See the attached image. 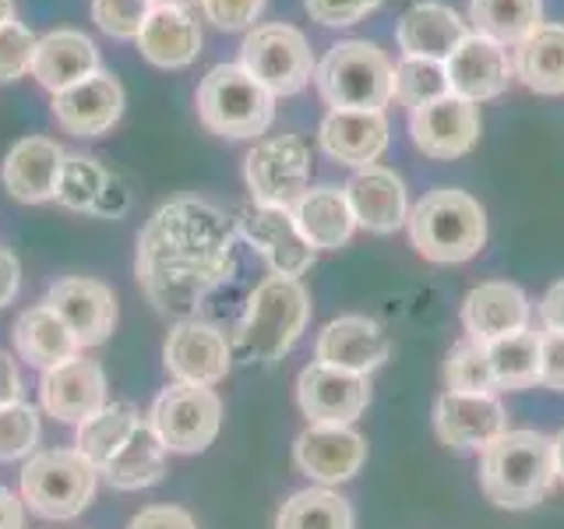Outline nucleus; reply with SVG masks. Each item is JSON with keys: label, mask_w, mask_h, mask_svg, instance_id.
Instances as JSON below:
<instances>
[{"label": "nucleus", "mask_w": 564, "mask_h": 529, "mask_svg": "<svg viewBox=\"0 0 564 529\" xmlns=\"http://www.w3.org/2000/svg\"><path fill=\"white\" fill-rule=\"evenodd\" d=\"M240 226L219 205L173 198L138 234L134 276L149 304L166 317H191L202 300L234 276Z\"/></svg>", "instance_id": "nucleus-1"}, {"label": "nucleus", "mask_w": 564, "mask_h": 529, "mask_svg": "<svg viewBox=\"0 0 564 529\" xmlns=\"http://www.w3.org/2000/svg\"><path fill=\"white\" fill-rule=\"evenodd\" d=\"M554 484V438L540 431H505L480 452V490L498 508H533Z\"/></svg>", "instance_id": "nucleus-2"}, {"label": "nucleus", "mask_w": 564, "mask_h": 529, "mask_svg": "<svg viewBox=\"0 0 564 529\" xmlns=\"http://www.w3.org/2000/svg\"><path fill=\"white\" fill-rule=\"evenodd\" d=\"M410 240L420 258L434 264H463L487 244V212L466 191L441 187L423 194L410 208Z\"/></svg>", "instance_id": "nucleus-3"}, {"label": "nucleus", "mask_w": 564, "mask_h": 529, "mask_svg": "<svg viewBox=\"0 0 564 529\" xmlns=\"http://www.w3.org/2000/svg\"><path fill=\"white\" fill-rule=\"evenodd\" d=\"M311 322V293L300 279L269 276L247 296L237 322V346L251 360L272 367L296 346Z\"/></svg>", "instance_id": "nucleus-4"}, {"label": "nucleus", "mask_w": 564, "mask_h": 529, "mask_svg": "<svg viewBox=\"0 0 564 529\" xmlns=\"http://www.w3.org/2000/svg\"><path fill=\"white\" fill-rule=\"evenodd\" d=\"M194 106H198V120L205 128L229 141H258L275 120V96L240 64L212 67L198 85Z\"/></svg>", "instance_id": "nucleus-5"}, {"label": "nucleus", "mask_w": 564, "mask_h": 529, "mask_svg": "<svg viewBox=\"0 0 564 529\" xmlns=\"http://www.w3.org/2000/svg\"><path fill=\"white\" fill-rule=\"evenodd\" d=\"M99 469L78 449L32 452L22 466V501L32 516L50 522H70L93 505Z\"/></svg>", "instance_id": "nucleus-6"}, {"label": "nucleus", "mask_w": 564, "mask_h": 529, "mask_svg": "<svg viewBox=\"0 0 564 529\" xmlns=\"http://www.w3.org/2000/svg\"><path fill=\"white\" fill-rule=\"evenodd\" d=\"M392 75L384 53L367 40H343L328 46L314 71V85L332 110H375L392 102Z\"/></svg>", "instance_id": "nucleus-7"}, {"label": "nucleus", "mask_w": 564, "mask_h": 529, "mask_svg": "<svg viewBox=\"0 0 564 529\" xmlns=\"http://www.w3.org/2000/svg\"><path fill=\"white\" fill-rule=\"evenodd\" d=\"M149 428L173 455H198L223 428V399L208 385H181L173 381L155 396L149 410Z\"/></svg>", "instance_id": "nucleus-8"}, {"label": "nucleus", "mask_w": 564, "mask_h": 529, "mask_svg": "<svg viewBox=\"0 0 564 529\" xmlns=\"http://www.w3.org/2000/svg\"><path fill=\"white\" fill-rule=\"evenodd\" d=\"M240 67L269 88L275 99L304 93L317 71L307 35L293 25H282V22L254 25L243 35Z\"/></svg>", "instance_id": "nucleus-9"}, {"label": "nucleus", "mask_w": 564, "mask_h": 529, "mask_svg": "<svg viewBox=\"0 0 564 529\" xmlns=\"http://www.w3.org/2000/svg\"><path fill=\"white\" fill-rule=\"evenodd\" d=\"M243 181L254 205L293 208L311 187V149L296 134H264L243 159Z\"/></svg>", "instance_id": "nucleus-10"}, {"label": "nucleus", "mask_w": 564, "mask_h": 529, "mask_svg": "<svg viewBox=\"0 0 564 529\" xmlns=\"http://www.w3.org/2000/svg\"><path fill=\"white\" fill-rule=\"evenodd\" d=\"M163 367L181 385L216 388L229 375V367H234V349H229L223 328L202 322V317H181L166 332Z\"/></svg>", "instance_id": "nucleus-11"}, {"label": "nucleus", "mask_w": 564, "mask_h": 529, "mask_svg": "<svg viewBox=\"0 0 564 529\" xmlns=\"http://www.w3.org/2000/svg\"><path fill=\"white\" fill-rule=\"evenodd\" d=\"M296 406L311 423H343L364 417L370 406V381L352 370L328 364H307L296 378Z\"/></svg>", "instance_id": "nucleus-12"}, {"label": "nucleus", "mask_w": 564, "mask_h": 529, "mask_svg": "<svg viewBox=\"0 0 564 529\" xmlns=\"http://www.w3.org/2000/svg\"><path fill=\"white\" fill-rule=\"evenodd\" d=\"M293 463L314 484L335 487L364 469L367 441L343 423H307V431L293 441Z\"/></svg>", "instance_id": "nucleus-13"}, {"label": "nucleus", "mask_w": 564, "mask_h": 529, "mask_svg": "<svg viewBox=\"0 0 564 529\" xmlns=\"http://www.w3.org/2000/svg\"><path fill=\"white\" fill-rule=\"evenodd\" d=\"M46 304L78 335L82 349L102 346L117 328V293L102 279L67 276L46 290Z\"/></svg>", "instance_id": "nucleus-14"}, {"label": "nucleus", "mask_w": 564, "mask_h": 529, "mask_svg": "<svg viewBox=\"0 0 564 529\" xmlns=\"http://www.w3.org/2000/svg\"><path fill=\"white\" fill-rule=\"evenodd\" d=\"M57 128L75 138H99L123 117V85L110 71H96L85 82L64 88L50 102Z\"/></svg>", "instance_id": "nucleus-15"}, {"label": "nucleus", "mask_w": 564, "mask_h": 529, "mask_svg": "<svg viewBox=\"0 0 564 529\" xmlns=\"http://www.w3.org/2000/svg\"><path fill=\"white\" fill-rule=\"evenodd\" d=\"M410 134L427 159H458L480 141V110L448 93L410 114Z\"/></svg>", "instance_id": "nucleus-16"}, {"label": "nucleus", "mask_w": 564, "mask_h": 529, "mask_svg": "<svg viewBox=\"0 0 564 529\" xmlns=\"http://www.w3.org/2000/svg\"><path fill=\"white\" fill-rule=\"evenodd\" d=\"M240 234L264 261H269L272 276L300 279L314 264V247L296 229L290 208L251 205L240 219Z\"/></svg>", "instance_id": "nucleus-17"}, {"label": "nucleus", "mask_w": 564, "mask_h": 529, "mask_svg": "<svg viewBox=\"0 0 564 529\" xmlns=\"http://www.w3.org/2000/svg\"><path fill=\"white\" fill-rule=\"evenodd\" d=\"M434 431L448 449H487L508 431L505 406L494 392H445L434 402Z\"/></svg>", "instance_id": "nucleus-18"}, {"label": "nucleus", "mask_w": 564, "mask_h": 529, "mask_svg": "<svg viewBox=\"0 0 564 529\" xmlns=\"http://www.w3.org/2000/svg\"><path fill=\"white\" fill-rule=\"evenodd\" d=\"M53 202L70 212L96 216V219H120L131 205V191L113 170H106L99 159L67 152Z\"/></svg>", "instance_id": "nucleus-19"}, {"label": "nucleus", "mask_w": 564, "mask_h": 529, "mask_svg": "<svg viewBox=\"0 0 564 529\" xmlns=\"http://www.w3.org/2000/svg\"><path fill=\"white\" fill-rule=\"evenodd\" d=\"M445 71H448V93L476 106L487 99H498L508 88L511 75H516L508 50L476 32H469L466 40L458 43V50L445 61Z\"/></svg>", "instance_id": "nucleus-20"}, {"label": "nucleus", "mask_w": 564, "mask_h": 529, "mask_svg": "<svg viewBox=\"0 0 564 529\" xmlns=\"http://www.w3.org/2000/svg\"><path fill=\"white\" fill-rule=\"evenodd\" d=\"M40 402L53 420L82 423L85 417L99 413L106 406V370L78 353L75 360L43 370Z\"/></svg>", "instance_id": "nucleus-21"}, {"label": "nucleus", "mask_w": 564, "mask_h": 529, "mask_svg": "<svg viewBox=\"0 0 564 529\" xmlns=\"http://www.w3.org/2000/svg\"><path fill=\"white\" fill-rule=\"evenodd\" d=\"M67 152L53 138H22L8 149L4 163H0V184L22 205H43L53 202L57 181L64 170Z\"/></svg>", "instance_id": "nucleus-22"}, {"label": "nucleus", "mask_w": 564, "mask_h": 529, "mask_svg": "<svg viewBox=\"0 0 564 529\" xmlns=\"http://www.w3.org/2000/svg\"><path fill=\"white\" fill-rule=\"evenodd\" d=\"M346 198L352 219L367 234H395L410 219V194L395 170L388 166H360L346 181Z\"/></svg>", "instance_id": "nucleus-23"}, {"label": "nucleus", "mask_w": 564, "mask_h": 529, "mask_svg": "<svg viewBox=\"0 0 564 529\" xmlns=\"http://www.w3.org/2000/svg\"><path fill=\"white\" fill-rule=\"evenodd\" d=\"M388 357V335L384 328L367 314H343L322 328L314 343V360L352 370V375H370Z\"/></svg>", "instance_id": "nucleus-24"}, {"label": "nucleus", "mask_w": 564, "mask_h": 529, "mask_svg": "<svg viewBox=\"0 0 564 529\" xmlns=\"http://www.w3.org/2000/svg\"><path fill=\"white\" fill-rule=\"evenodd\" d=\"M466 339L490 346L529 328V300L516 282H480L463 300Z\"/></svg>", "instance_id": "nucleus-25"}, {"label": "nucleus", "mask_w": 564, "mask_h": 529, "mask_svg": "<svg viewBox=\"0 0 564 529\" xmlns=\"http://www.w3.org/2000/svg\"><path fill=\"white\" fill-rule=\"evenodd\" d=\"M102 71L99 64V50L78 29H53L40 35L35 43V57H32V78L40 82L50 96L64 93V88L85 82L88 75Z\"/></svg>", "instance_id": "nucleus-26"}, {"label": "nucleus", "mask_w": 564, "mask_h": 529, "mask_svg": "<svg viewBox=\"0 0 564 529\" xmlns=\"http://www.w3.org/2000/svg\"><path fill=\"white\" fill-rule=\"evenodd\" d=\"M322 149L343 166H375L388 149V117L375 110H328L322 120Z\"/></svg>", "instance_id": "nucleus-27"}, {"label": "nucleus", "mask_w": 564, "mask_h": 529, "mask_svg": "<svg viewBox=\"0 0 564 529\" xmlns=\"http://www.w3.org/2000/svg\"><path fill=\"white\" fill-rule=\"evenodd\" d=\"M138 50L149 64L163 71L191 67L202 53V25L187 8L176 4H155L145 29L138 35Z\"/></svg>", "instance_id": "nucleus-28"}, {"label": "nucleus", "mask_w": 564, "mask_h": 529, "mask_svg": "<svg viewBox=\"0 0 564 529\" xmlns=\"http://www.w3.org/2000/svg\"><path fill=\"white\" fill-rule=\"evenodd\" d=\"M469 35L466 22L455 14V8L437 4V0H420L399 18L395 40L405 57H423V61H441L445 64Z\"/></svg>", "instance_id": "nucleus-29"}, {"label": "nucleus", "mask_w": 564, "mask_h": 529, "mask_svg": "<svg viewBox=\"0 0 564 529\" xmlns=\"http://www.w3.org/2000/svg\"><path fill=\"white\" fill-rule=\"evenodd\" d=\"M11 335H14L18 357L35 370H50L57 364H67L82 353L78 335L67 328V322L46 304V300L18 314Z\"/></svg>", "instance_id": "nucleus-30"}, {"label": "nucleus", "mask_w": 564, "mask_h": 529, "mask_svg": "<svg viewBox=\"0 0 564 529\" xmlns=\"http://www.w3.org/2000/svg\"><path fill=\"white\" fill-rule=\"evenodd\" d=\"M293 223L304 234V240L314 251H339L349 244V237L357 234V219H352V208L343 187H307L304 198L293 208Z\"/></svg>", "instance_id": "nucleus-31"}, {"label": "nucleus", "mask_w": 564, "mask_h": 529, "mask_svg": "<svg viewBox=\"0 0 564 529\" xmlns=\"http://www.w3.org/2000/svg\"><path fill=\"white\" fill-rule=\"evenodd\" d=\"M166 449L163 441L155 438V431L149 428V420H141L134 434L123 441L120 452L99 469V476L113 490H145L163 484L166 476Z\"/></svg>", "instance_id": "nucleus-32"}, {"label": "nucleus", "mask_w": 564, "mask_h": 529, "mask_svg": "<svg viewBox=\"0 0 564 529\" xmlns=\"http://www.w3.org/2000/svg\"><path fill=\"white\" fill-rule=\"evenodd\" d=\"M511 67L525 88L540 96H564V25H540L516 46Z\"/></svg>", "instance_id": "nucleus-33"}, {"label": "nucleus", "mask_w": 564, "mask_h": 529, "mask_svg": "<svg viewBox=\"0 0 564 529\" xmlns=\"http://www.w3.org/2000/svg\"><path fill=\"white\" fill-rule=\"evenodd\" d=\"M473 32L498 46H519L543 25V0H469Z\"/></svg>", "instance_id": "nucleus-34"}, {"label": "nucleus", "mask_w": 564, "mask_h": 529, "mask_svg": "<svg viewBox=\"0 0 564 529\" xmlns=\"http://www.w3.org/2000/svg\"><path fill=\"white\" fill-rule=\"evenodd\" d=\"M138 423H141V413L131 402H106L99 413L75 423V449L96 469H102L120 452L123 441L134 434Z\"/></svg>", "instance_id": "nucleus-35"}, {"label": "nucleus", "mask_w": 564, "mask_h": 529, "mask_svg": "<svg viewBox=\"0 0 564 529\" xmlns=\"http://www.w3.org/2000/svg\"><path fill=\"white\" fill-rule=\"evenodd\" d=\"M275 529H352V508L332 487H307L282 501Z\"/></svg>", "instance_id": "nucleus-36"}, {"label": "nucleus", "mask_w": 564, "mask_h": 529, "mask_svg": "<svg viewBox=\"0 0 564 529\" xmlns=\"http://www.w3.org/2000/svg\"><path fill=\"white\" fill-rule=\"evenodd\" d=\"M490 370H494V385L505 388V392H519L540 381V335L536 332H516L505 335V339L487 346Z\"/></svg>", "instance_id": "nucleus-37"}, {"label": "nucleus", "mask_w": 564, "mask_h": 529, "mask_svg": "<svg viewBox=\"0 0 564 529\" xmlns=\"http://www.w3.org/2000/svg\"><path fill=\"white\" fill-rule=\"evenodd\" d=\"M441 96H448V71L441 61H423V57H402V64L392 75V99L405 110H420Z\"/></svg>", "instance_id": "nucleus-38"}, {"label": "nucleus", "mask_w": 564, "mask_h": 529, "mask_svg": "<svg viewBox=\"0 0 564 529\" xmlns=\"http://www.w3.org/2000/svg\"><path fill=\"white\" fill-rule=\"evenodd\" d=\"M445 381H448V392H498L487 346L473 339L455 343L445 357Z\"/></svg>", "instance_id": "nucleus-39"}, {"label": "nucleus", "mask_w": 564, "mask_h": 529, "mask_svg": "<svg viewBox=\"0 0 564 529\" xmlns=\"http://www.w3.org/2000/svg\"><path fill=\"white\" fill-rule=\"evenodd\" d=\"M40 445V410L32 402L0 406V463L29 458Z\"/></svg>", "instance_id": "nucleus-40"}, {"label": "nucleus", "mask_w": 564, "mask_h": 529, "mask_svg": "<svg viewBox=\"0 0 564 529\" xmlns=\"http://www.w3.org/2000/svg\"><path fill=\"white\" fill-rule=\"evenodd\" d=\"M155 0H93V22L113 40H138Z\"/></svg>", "instance_id": "nucleus-41"}, {"label": "nucleus", "mask_w": 564, "mask_h": 529, "mask_svg": "<svg viewBox=\"0 0 564 529\" xmlns=\"http://www.w3.org/2000/svg\"><path fill=\"white\" fill-rule=\"evenodd\" d=\"M35 43H40V35L18 22V18L8 25H0V82L8 85V82L32 75Z\"/></svg>", "instance_id": "nucleus-42"}, {"label": "nucleus", "mask_w": 564, "mask_h": 529, "mask_svg": "<svg viewBox=\"0 0 564 529\" xmlns=\"http://www.w3.org/2000/svg\"><path fill=\"white\" fill-rule=\"evenodd\" d=\"M304 8L317 25L346 29V25H357L360 18H367L375 8H381V0H304Z\"/></svg>", "instance_id": "nucleus-43"}, {"label": "nucleus", "mask_w": 564, "mask_h": 529, "mask_svg": "<svg viewBox=\"0 0 564 529\" xmlns=\"http://www.w3.org/2000/svg\"><path fill=\"white\" fill-rule=\"evenodd\" d=\"M202 11L216 29L240 32L258 22L264 11V0H202Z\"/></svg>", "instance_id": "nucleus-44"}, {"label": "nucleus", "mask_w": 564, "mask_h": 529, "mask_svg": "<svg viewBox=\"0 0 564 529\" xmlns=\"http://www.w3.org/2000/svg\"><path fill=\"white\" fill-rule=\"evenodd\" d=\"M540 385L564 392V332L540 335Z\"/></svg>", "instance_id": "nucleus-45"}, {"label": "nucleus", "mask_w": 564, "mask_h": 529, "mask_svg": "<svg viewBox=\"0 0 564 529\" xmlns=\"http://www.w3.org/2000/svg\"><path fill=\"white\" fill-rule=\"evenodd\" d=\"M128 529H198V522L181 505H149L128 522Z\"/></svg>", "instance_id": "nucleus-46"}, {"label": "nucleus", "mask_w": 564, "mask_h": 529, "mask_svg": "<svg viewBox=\"0 0 564 529\" xmlns=\"http://www.w3.org/2000/svg\"><path fill=\"white\" fill-rule=\"evenodd\" d=\"M22 370H18L11 353L0 349V406H11V402H22Z\"/></svg>", "instance_id": "nucleus-47"}, {"label": "nucleus", "mask_w": 564, "mask_h": 529, "mask_svg": "<svg viewBox=\"0 0 564 529\" xmlns=\"http://www.w3.org/2000/svg\"><path fill=\"white\" fill-rule=\"evenodd\" d=\"M18 287H22V264L8 247H0V311L18 296Z\"/></svg>", "instance_id": "nucleus-48"}, {"label": "nucleus", "mask_w": 564, "mask_h": 529, "mask_svg": "<svg viewBox=\"0 0 564 529\" xmlns=\"http://www.w3.org/2000/svg\"><path fill=\"white\" fill-rule=\"evenodd\" d=\"M540 322L546 332H564V279L554 282L540 300Z\"/></svg>", "instance_id": "nucleus-49"}, {"label": "nucleus", "mask_w": 564, "mask_h": 529, "mask_svg": "<svg viewBox=\"0 0 564 529\" xmlns=\"http://www.w3.org/2000/svg\"><path fill=\"white\" fill-rule=\"evenodd\" d=\"M25 526V501L22 494L0 487V529H22Z\"/></svg>", "instance_id": "nucleus-50"}, {"label": "nucleus", "mask_w": 564, "mask_h": 529, "mask_svg": "<svg viewBox=\"0 0 564 529\" xmlns=\"http://www.w3.org/2000/svg\"><path fill=\"white\" fill-rule=\"evenodd\" d=\"M554 466H557V481H564V431L554 438Z\"/></svg>", "instance_id": "nucleus-51"}, {"label": "nucleus", "mask_w": 564, "mask_h": 529, "mask_svg": "<svg viewBox=\"0 0 564 529\" xmlns=\"http://www.w3.org/2000/svg\"><path fill=\"white\" fill-rule=\"evenodd\" d=\"M14 22V0H0V25Z\"/></svg>", "instance_id": "nucleus-52"}, {"label": "nucleus", "mask_w": 564, "mask_h": 529, "mask_svg": "<svg viewBox=\"0 0 564 529\" xmlns=\"http://www.w3.org/2000/svg\"><path fill=\"white\" fill-rule=\"evenodd\" d=\"M155 4H176V8H187V4H202V0H155Z\"/></svg>", "instance_id": "nucleus-53"}]
</instances>
